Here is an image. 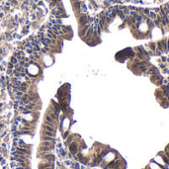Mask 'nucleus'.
Masks as SVG:
<instances>
[{"mask_svg": "<svg viewBox=\"0 0 169 169\" xmlns=\"http://www.w3.org/2000/svg\"><path fill=\"white\" fill-rule=\"evenodd\" d=\"M164 153L166 154L167 157H169V144L165 147V149H164Z\"/></svg>", "mask_w": 169, "mask_h": 169, "instance_id": "22", "label": "nucleus"}, {"mask_svg": "<svg viewBox=\"0 0 169 169\" xmlns=\"http://www.w3.org/2000/svg\"><path fill=\"white\" fill-rule=\"evenodd\" d=\"M21 8H22L23 10H25V11H29V7H28V5H24V4H22Z\"/></svg>", "mask_w": 169, "mask_h": 169, "instance_id": "23", "label": "nucleus"}, {"mask_svg": "<svg viewBox=\"0 0 169 169\" xmlns=\"http://www.w3.org/2000/svg\"><path fill=\"white\" fill-rule=\"evenodd\" d=\"M7 67H8V69H14L15 68V65L13 64V63H11L10 61L7 63Z\"/></svg>", "mask_w": 169, "mask_h": 169, "instance_id": "19", "label": "nucleus"}, {"mask_svg": "<svg viewBox=\"0 0 169 169\" xmlns=\"http://www.w3.org/2000/svg\"><path fill=\"white\" fill-rule=\"evenodd\" d=\"M1 60H2V57H1V56H0V61H1Z\"/></svg>", "mask_w": 169, "mask_h": 169, "instance_id": "39", "label": "nucleus"}, {"mask_svg": "<svg viewBox=\"0 0 169 169\" xmlns=\"http://www.w3.org/2000/svg\"><path fill=\"white\" fill-rule=\"evenodd\" d=\"M6 73H7V75H13V69H7V71H6Z\"/></svg>", "mask_w": 169, "mask_h": 169, "instance_id": "28", "label": "nucleus"}, {"mask_svg": "<svg viewBox=\"0 0 169 169\" xmlns=\"http://www.w3.org/2000/svg\"><path fill=\"white\" fill-rule=\"evenodd\" d=\"M147 16H148V18L154 20V19H156V17H157V13H156L154 10H149V13Z\"/></svg>", "mask_w": 169, "mask_h": 169, "instance_id": "16", "label": "nucleus"}, {"mask_svg": "<svg viewBox=\"0 0 169 169\" xmlns=\"http://www.w3.org/2000/svg\"><path fill=\"white\" fill-rule=\"evenodd\" d=\"M15 152L18 154H21V155H28V156H30V154H31L30 149L21 148V147H18V146H16Z\"/></svg>", "mask_w": 169, "mask_h": 169, "instance_id": "2", "label": "nucleus"}, {"mask_svg": "<svg viewBox=\"0 0 169 169\" xmlns=\"http://www.w3.org/2000/svg\"><path fill=\"white\" fill-rule=\"evenodd\" d=\"M90 26H91V24H90V23H87L86 25H84L82 28H80L79 29V36L81 38H84V36L86 35V33H87L88 29L90 28Z\"/></svg>", "mask_w": 169, "mask_h": 169, "instance_id": "3", "label": "nucleus"}, {"mask_svg": "<svg viewBox=\"0 0 169 169\" xmlns=\"http://www.w3.org/2000/svg\"><path fill=\"white\" fill-rule=\"evenodd\" d=\"M146 73L149 75V76H152V75H155L157 74V73H159L158 69L156 68V67H153V66H150L148 68V70L146 71Z\"/></svg>", "mask_w": 169, "mask_h": 169, "instance_id": "5", "label": "nucleus"}, {"mask_svg": "<svg viewBox=\"0 0 169 169\" xmlns=\"http://www.w3.org/2000/svg\"><path fill=\"white\" fill-rule=\"evenodd\" d=\"M149 50H151V51H153L154 54H155V50H157V45H156V43H151V44H149Z\"/></svg>", "mask_w": 169, "mask_h": 169, "instance_id": "17", "label": "nucleus"}, {"mask_svg": "<svg viewBox=\"0 0 169 169\" xmlns=\"http://www.w3.org/2000/svg\"><path fill=\"white\" fill-rule=\"evenodd\" d=\"M160 79H162V77L160 76V74L159 73H157V74H155V75H152V76H150V80H151V82H153L154 84L158 81V80H160Z\"/></svg>", "mask_w": 169, "mask_h": 169, "instance_id": "9", "label": "nucleus"}, {"mask_svg": "<svg viewBox=\"0 0 169 169\" xmlns=\"http://www.w3.org/2000/svg\"><path fill=\"white\" fill-rule=\"evenodd\" d=\"M160 68L161 69H164V68H166L167 67V63H160Z\"/></svg>", "mask_w": 169, "mask_h": 169, "instance_id": "27", "label": "nucleus"}, {"mask_svg": "<svg viewBox=\"0 0 169 169\" xmlns=\"http://www.w3.org/2000/svg\"><path fill=\"white\" fill-rule=\"evenodd\" d=\"M44 122H47V123H51V124H54L55 126H56V121H55V120L53 119V118H51L49 114L46 115L45 121H44Z\"/></svg>", "mask_w": 169, "mask_h": 169, "instance_id": "7", "label": "nucleus"}, {"mask_svg": "<svg viewBox=\"0 0 169 169\" xmlns=\"http://www.w3.org/2000/svg\"><path fill=\"white\" fill-rule=\"evenodd\" d=\"M77 18H78V25H79V29H80V28H82L83 26L86 25L88 23L89 15L87 13H85V14H79V16Z\"/></svg>", "mask_w": 169, "mask_h": 169, "instance_id": "1", "label": "nucleus"}, {"mask_svg": "<svg viewBox=\"0 0 169 169\" xmlns=\"http://www.w3.org/2000/svg\"><path fill=\"white\" fill-rule=\"evenodd\" d=\"M43 129L49 131V132H53V133H55V132H56V128L50 127V126H48V125H46V124H43Z\"/></svg>", "mask_w": 169, "mask_h": 169, "instance_id": "11", "label": "nucleus"}, {"mask_svg": "<svg viewBox=\"0 0 169 169\" xmlns=\"http://www.w3.org/2000/svg\"><path fill=\"white\" fill-rule=\"evenodd\" d=\"M69 150H70V153L75 155L77 154V150H78V145L76 142H71L69 145Z\"/></svg>", "mask_w": 169, "mask_h": 169, "instance_id": "4", "label": "nucleus"}, {"mask_svg": "<svg viewBox=\"0 0 169 169\" xmlns=\"http://www.w3.org/2000/svg\"><path fill=\"white\" fill-rule=\"evenodd\" d=\"M158 156H160L161 158H162V160H163V162L165 164H167V165H169V157H167L166 156V154L164 153V151H160V152H158V154H157Z\"/></svg>", "mask_w": 169, "mask_h": 169, "instance_id": "6", "label": "nucleus"}, {"mask_svg": "<svg viewBox=\"0 0 169 169\" xmlns=\"http://www.w3.org/2000/svg\"><path fill=\"white\" fill-rule=\"evenodd\" d=\"M10 62H11V63H13V64L15 65V64H17V63H18L19 61H18V60L16 58V56H11Z\"/></svg>", "mask_w": 169, "mask_h": 169, "instance_id": "18", "label": "nucleus"}, {"mask_svg": "<svg viewBox=\"0 0 169 169\" xmlns=\"http://www.w3.org/2000/svg\"><path fill=\"white\" fill-rule=\"evenodd\" d=\"M11 3H12V5H17V4H18V1H17V0H12Z\"/></svg>", "mask_w": 169, "mask_h": 169, "instance_id": "35", "label": "nucleus"}, {"mask_svg": "<svg viewBox=\"0 0 169 169\" xmlns=\"http://www.w3.org/2000/svg\"><path fill=\"white\" fill-rule=\"evenodd\" d=\"M166 60H167V57H165V56H161V61H162L163 63L166 62Z\"/></svg>", "mask_w": 169, "mask_h": 169, "instance_id": "34", "label": "nucleus"}, {"mask_svg": "<svg viewBox=\"0 0 169 169\" xmlns=\"http://www.w3.org/2000/svg\"><path fill=\"white\" fill-rule=\"evenodd\" d=\"M162 54H163L162 50H155V55H157V56H162Z\"/></svg>", "mask_w": 169, "mask_h": 169, "instance_id": "20", "label": "nucleus"}, {"mask_svg": "<svg viewBox=\"0 0 169 169\" xmlns=\"http://www.w3.org/2000/svg\"><path fill=\"white\" fill-rule=\"evenodd\" d=\"M42 134H43V135H48V136H51V138H55V133H53V132H49V131L43 129V131H42Z\"/></svg>", "mask_w": 169, "mask_h": 169, "instance_id": "13", "label": "nucleus"}, {"mask_svg": "<svg viewBox=\"0 0 169 169\" xmlns=\"http://www.w3.org/2000/svg\"><path fill=\"white\" fill-rule=\"evenodd\" d=\"M31 19H32V20H36V19H37V15H36V13H32V15H31Z\"/></svg>", "mask_w": 169, "mask_h": 169, "instance_id": "29", "label": "nucleus"}, {"mask_svg": "<svg viewBox=\"0 0 169 169\" xmlns=\"http://www.w3.org/2000/svg\"><path fill=\"white\" fill-rule=\"evenodd\" d=\"M82 2H83V1H75V2H72V7H73L74 11L79 10L80 6H81V4H82Z\"/></svg>", "mask_w": 169, "mask_h": 169, "instance_id": "8", "label": "nucleus"}, {"mask_svg": "<svg viewBox=\"0 0 169 169\" xmlns=\"http://www.w3.org/2000/svg\"><path fill=\"white\" fill-rule=\"evenodd\" d=\"M41 145H43V146H48V147H51V148H54V147H55V142H54V141H42Z\"/></svg>", "mask_w": 169, "mask_h": 169, "instance_id": "12", "label": "nucleus"}, {"mask_svg": "<svg viewBox=\"0 0 169 169\" xmlns=\"http://www.w3.org/2000/svg\"><path fill=\"white\" fill-rule=\"evenodd\" d=\"M15 95H17V96H20V97H22L23 95H24V93L23 92H21V91H19V90H17V92L15 93Z\"/></svg>", "mask_w": 169, "mask_h": 169, "instance_id": "25", "label": "nucleus"}, {"mask_svg": "<svg viewBox=\"0 0 169 169\" xmlns=\"http://www.w3.org/2000/svg\"><path fill=\"white\" fill-rule=\"evenodd\" d=\"M60 153H61L62 156H65V155H66V152H65L64 149H60Z\"/></svg>", "mask_w": 169, "mask_h": 169, "instance_id": "33", "label": "nucleus"}, {"mask_svg": "<svg viewBox=\"0 0 169 169\" xmlns=\"http://www.w3.org/2000/svg\"><path fill=\"white\" fill-rule=\"evenodd\" d=\"M25 25H27V26L30 25V21H29V20H26V21H25Z\"/></svg>", "mask_w": 169, "mask_h": 169, "instance_id": "36", "label": "nucleus"}, {"mask_svg": "<svg viewBox=\"0 0 169 169\" xmlns=\"http://www.w3.org/2000/svg\"><path fill=\"white\" fill-rule=\"evenodd\" d=\"M161 44H162L163 53H164V54H167V53L169 51L168 48H167V40H162V41H161Z\"/></svg>", "mask_w": 169, "mask_h": 169, "instance_id": "14", "label": "nucleus"}, {"mask_svg": "<svg viewBox=\"0 0 169 169\" xmlns=\"http://www.w3.org/2000/svg\"><path fill=\"white\" fill-rule=\"evenodd\" d=\"M155 85H157V86H161V85H162V79L158 80V81L155 83Z\"/></svg>", "mask_w": 169, "mask_h": 169, "instance_id": "32", "label": "nucleus"}, {"mask_svg": "<svg viewBox=\"0 0 169 169\" xmlns=\"http://www.w3.org/2000/svg\"><path fill=\"white\" fill-rule=\"evenodd\" d=\"M162 73H164V74H169V68H164V69H162Z\"/></svg>", "mask_w": 169, "mask_h": 169, "instance_id": "26", "label": "nucleus"}, {"mask_svg": "<svg viewBox=\"0 0 169 169\" xmlns=\"http://www.w3.org/2000/svg\"><path fill=\"white\" fill-rule=\"evenodd\" d=\"M42 141H54V142H55V139L51 138V136H48V135H42Z\"/></svg>", "mask_w": 169, "mask_h": 169, "instance_id": "15", "label": "nucleus"}, {"mask_svg": "<svg viewBox=\"0 0 169 169\" xmlns=\"http://www.w3.org/2000/svg\"><path fill=\"white\" fill-rule=\"evenodd\" d=\"M169 81L167 79H162V85H168Z\"/></svg>", "mask_w": 169, "mask_h": 169, "instance_id": "31", "label": "nucleus"}, {"mask_svg": "<svg viewBox=\"0 0 169 169\" xmlns=\"http://www.w3.org/2000/svg\"><path fill=\"white\" fill-rule=\"evenodd\" d=\"M165 6H166V7H167V8H168V9H169V2H168V3H167V4H166V5H165Z\"/></svg>", "mask_w": 169, "mask_h": 169, "instance_id": "38", "label": "nucleus"}, {"mask_svg": "<svg viewBox=\"0 0 169 169\" xmlns=\"http://www.w3.org/2000/svg\"><path fill=\"white\" fill-rule=\"evenodd\" d=\"M46 26H47V28H48V29H51V28L54 27V24H53L50 21H48V23H47V25H46Z\"/></svg>", "mask_w": 169, "mask_h": 169, "instance_id": "21", "label": "nucleus"}, {"mask_svg": "<svg viewBox=\"0 0 169 169\" xmlns=\"http://www.w3.org/2000/svg\"><path fill=\"white\" fill-rule=\"evenodd\" d=\"M67 136H68V132H65L64 134H62V138H63V139H66Z\"/></svg>", "mask_w": 169, "mask_h": 169, "instance_id": "30", "label": "nucleus"}, {"mask_svg": "<svg viewBox=\"0 0 169 169\" xmlns=\"http://www.w3.org/2000/svg\"><path fill=\"white\" fill-rule=\"evenodd\" d=\"M25 50L29 54V55H33V53H34V50H32V49H26Z\"/></svg>", "mask_w": 169, "mask_h": 169, "instance_id": "24", "label": "nucleus"}, {"mask_svg": "<svg viewBox=\"0 0 169 169\" xmlns=\"http://www.w3.org/2000/svg\"><path fill=\"white\" fill-rule=\"evenodd\" d=\"M167 48H168V50H169V39H167Z\"/></svg>", "mask_w": 169, "mask_h": 169, "instance_id": "37", "label": "nucleus"}, {"mask_svg": "<svg viewBox=\"0 0 169 169\" xmlns=\"http://www.w3.org/2000/svg\"><path fill=\"white\" fill-rule=\"evenodd\" d=\"M42 43H43V45L44 46H47V47H51V40L50 39H49V38H47V37H45L43 40H42Z\"/></svg>", "mask_w": 169, "mask_h": 169, "instance_id": "10", "label": "nucleus"}]
</instances>
